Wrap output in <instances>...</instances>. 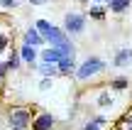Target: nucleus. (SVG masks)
<instances>
[{"label": "nucleus", "mask_w": 132, "mask_h": 130, "mask_svg": "<svg viewBox=\"0 0 132 130\" xmlns=\"http://www.w3.org/2000/svg\"><path fill=\"white\" fill-rule=\"evenodd\" d=\"M29 5H47V3H52V0H27Z\"/></svg>", "instance_id": "nucleus-23"}, {"label": "nucleus", "mask_w": 132, "mask_h": 130, "mask_svg": "<svg viewBox=\"0 0 132 130\" xmlns=\"http://www.w3.org/2000/svg\"><path fill=\"white\" fill-rule=\"evenodd\" d=\"M42 62H52V64H59L64 57H71V54H66L61 47H52V44H47V49H42Z\"/></svg>", "instance_id": "nucleus-7"}, {"label": "nucleus", "mask_w": 132, "mask_h": 130, "mask_svg": "<svg viewBox=\"0 0 132 130\" xmlns=\"http://www.w3.org/2000/svg\"><path fill=\"white\" fill-rule=\"evenodd\" d=\"M32 111L27 106H12L7 113V128L10 130H27L32 125Z\"/></svg>", "instance_id": "nucleus-2"}, {"label": "nucleus", "mask_w": 132, "mask_h": 130, "mask_svg": "<svg viewBox=\"0 0 132 130\" xmlns=\"http://www.w3.org/2000/svg\"><path fill=\"white\" fill-rule=\"evenodd\" d=\"M44 39H47V44H52V47H61L66 54H76V44H73L71 34L66 32L64 27H56V25H54V27L44 34Z\"/></svg>", "instance_id": "nucleus-1"}, {"label": "nucleus", "mask_w": 132, "mask_h": 130, "mask_svg": "<svg viewBox=\"0 0 132 130\" xmlns=\"http://www.w3.org/2000/svg\"><path fill=\"white\" fill-rule=\"evenodd\" d=\"M103 69H105V62L100 57H88V59H83V62L78 64V69H76V79H78V81H88V79L103 74Z\"/></svg>", "instance_id": "nucleus-3"}, {"label": "nucleus", "mask_w": 132, "mask_h": 130, "mask_svg": "<svg viewBox=\"0 0 132 130\" xmlns=\"http://www.w3.org/2000/svg\"><path fill=\"white\" fill-rule=\"evenodd\" d=\"M86 20H88V15L86 12H76V10H71V12L64 15V29L73 37V34H81L86 29Z\"/></svg>", "instance_id": "nucleus-4"}, {"label": "nucleus", "mask_w": 132, "mask_h": 130, "mask_svg": "<svg viewBox=\"0 0 132 130\" xmlns=\"http://www.w3.org/2000/svg\"><path fill=\"white\" fill-rule=\"evenodd\" d=\"M76 69H78V64H76L73 54H71V57H64L61 62H59V74H61V76H76Z\"/></svg>", "instance_id": "nucleus-10"}, {"label": "nucleus", "mask_w": 132, "mask_h": 130, "mask_svg": "<svg viewBox=\"0 0 132 130\" xmlns=\"http://www.w3.org/2000/svg\"><path fill=\"white\" fill-rule=\"evenodd\" d=\"M5 64H7V69L10 71H17L20 66H22V57H20V49H12V52L7 54V59H5Z\"/></svg>", "instance_id": "nucleus-13"}, {"label": "nucleus", "mask_w": 132, "mask_h": 130, "mask_svg": "<svg viewBox=\"0 0 132 130\" xmlns=\"http://www.w3.org/2000/svg\"><path fill=\"white\" fill-rule=\"evenodd\" d=\"M22 44H32V47H44L47 44V39H44V34L37 29V25H32V27L24 29L22 34Z\"/></svg>", "instance_id": "nucleus-6"}, {"label": "nucleus", "mask_w": 132, "mask_h": 130, "mask_svg": "<svg viewBox=\"0 0 132 130\" xmlns=\"http://www.w3.org/2000/svg\"><path fill=\"white\" fill-rule=\"evenodd\" d=\"M7 47H10V34H3V32H0V54H3Z\"/></svg>", "instance_id": "nucleus-19"}, {"label": "nucleus", "mask_w": 132, "mask_h": 130, "mask_svg": "<svg viewBox=\"0 0 132 130\" xmlns=\"http://www.w3.org/2000/svg\"><path fill=\"white\" fill-rule=\"evenodd\" d=\"M98 106H100V108H108V106H113V93H110V88L100 91V96H98Z\"/></svg>", "instance_id": "nucleus-17"}, {"label": "nucleus", "mask_w": 132, "mask_h": 130, "mask_svg": "<svg viewBox=\"0 0 132 130\" xmlns=\"http://www.w3.org/2000/svg\"><path fill=\"white\" fill-rule=\"evenodd\" d=\"M52 81H54V79H49V76H42V81H39V91H49Z\"/></svg>", "instance_id": "nucleus-21"}, {"label": "nucleus", "mask_w": 132, "mask_h": 130, "mask_svg": "<svg viewBox=\"0 0 132 130\" xmlns=\"http://www.w3.org/2000/svg\"><path fill=\"white\" fill-rule=\"evenodd\" d=\"M120 128H122V130H132V113L122 116V120H120Z\"/></svg>", "instance_id": "nucleus-18"}, {"label": "nucleus", "mask_w": 132, "mask_h": 130, "mask_svg": "<svg viewBox=\"0 0 132 130\" xmlns=\"http://www.w3.org/2000/svg\"><path fill=\"white\" fill-rule=\"evenodd\" d=\"M130 5H132V0H110V3H108V10H110V12H115V15H122L125 10H130Z\"/></svg>", "instance_id": "nucleus-15"}, {"label": "nucleus", "mask_w": 132, "mask_h": 130, "mask_svg": "<svg viewBox=\"0 0 132 130\" xmlns=\"http://www.w3.org/2000/svg\"><path fill=\"white\" fill-rule=\"evenodd\" d=\"M105 123H108V120H105V116H95V118H90V120H86L81 130H103Z\"/></svg>", "instance_id": "nucleus-16"}, {"label": "nucleus", "mask_w": 132, "mask_h": 130, "mask_svg": "<svg viewBox=\"0 0 132 130\" xmlns=\"http://www.w3.org/2000/svg\"><path fill=\"white\" fill-rule=\"evenodd\" d=\"M20 57H22V62L27 64V66H37V57H39V52H37V47H32V44H22L20 47Z\"/></svg>", "instance_id": "nucleus-8"}, {"label": "nucleus", "mask_w": 132, "mask_h": 130, "mask_svg": "<svg viewBox=\"0 0 132 130\" xmlns=\"http://www.w3.org/2000/svg\"><path fill=\"white\" fill-rule=\"evenodd\" d=\"M42 76H49V79H54V76H61L59 74V64H52V62H42L39 66H34Z\"/></svg>", "instance_id": "nucleus-11"}, {"label": "nucleus", "mask_w": 132, "mask_h": 130, "mask_svg": "<svg viewBox=\"0 0 132 130\" xmlns=\"http://www.w3.org/2000/svg\"><path fill=\"white\" fill-rule=\"evenodd\" d=\"M76 3H90V0H76Z\"/></svg>", "instance_id": "nucleus-25"}, {"label": "nucleus", "mask_w": 132, "mask_h": 130, "mask_svg": "<svg viewBox=\"0 0 132 130\" xmlns=\"http://www.w3.org/2000/svg\"><path fill=\"white\" fill-rule=\"evenodd\" d=\"M0 5H3L5 10H15L17 7V0H0Z\"/></svg>", "instance_id": "nucleus-22"}, {"label": "nucleus", "mask_w": 132, "mask_h": 130, "mask_svg": "<svg viewBox=\"0 0 132 130\" xmlns=\"http://www.w3.org/2000/svg\"><path fill=\"white\" fill-rule=\"evenodd\" d=\"M130 62H132V49L130 47H120L118 52H115V57H113V66H118V69L127 66Z\"/></svg>", "instance_id": "nucleus-9"}, {"label": "nucleus", "mask_w": 132, "mask_h": 130, "mask_svg": "<svg viewBox=\"0 0 132 130\" xmlns=\"http://www.w3.org/2000/svg\"><path fill=\"white\" fill-rule=\"evenodd\" d=\"M86 15H88L90 20H105V15H108V7H103L100 3H93L88 10H86Z\"/></svg>", "instance_id": "nucleus-14"}, {"label": "nucleus", "mask_w": 132, "mask_h": 130, "mask_svg": "<svg viewBox=\"0 0 132 130\" xmlns=\"http://www.w3.org/2000/svg\"><path fill=\"white\" fill-rule=\"evenodd\" d=\"M56 128V118L52 113H37L32 118V130H54Z\"/></svg>", "instance_id": "nucleus-5"}, {"label": "nucleus", "mask_w": 132, "mask_h": 130, "mask_svg": "<svg viewBox=\"0 0 132 130\" xmlns=\"http://www.w3.org/2000/svg\"><path fill=\"white\" fill-rule=\"evenodd\" d=\"M7 74H10L7 64H5V62H0V86H3V83H5V76H7Z\"/></svg>", "instance_id": "nucleus-20"}, {"label": "nucleus", "mask_w": 132, "mask_h": 130, "mask_svg": "<svg viewBox=\"0 0 132 130\" xmlns=\"http://www.w3.org/2000/svg\"><path fill=\"white\" fill-rule=\"evenodd\" d=\"M93 3H100V5H103V3H105V5H108V3H110V0H93Z\"/></svg>", "instance_id": "nucleus-24"}, {"label": "nucleus", "mask_w": 132, "mask_h": 130, "mask_svg": "<svg viewBox=\"0 0 132 130\" xmlns=\"http://www.w3.org/2000/svg\"><path fill=\"white\" fill-rule=\"evenodd\" d=\"M108 88H110V91H115V93H122L125 88H130V79L127 76H115V79H110Z\"/></svg>", "instance_id": "nucleus-12"}]
</instances>
